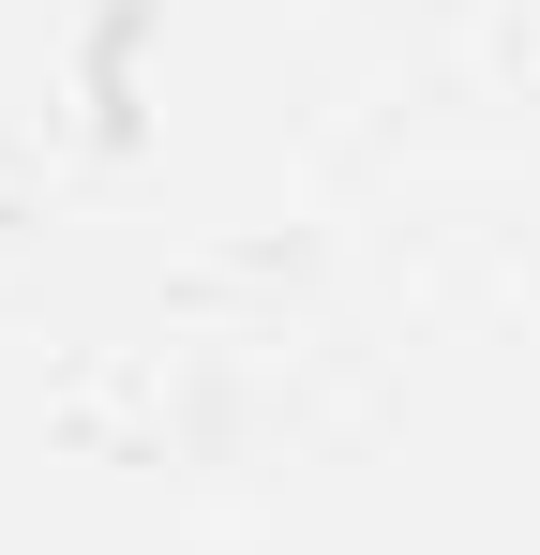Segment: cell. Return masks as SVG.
I'll use <instances>...</instances> for the list:
<instances>
[]
</instances>
